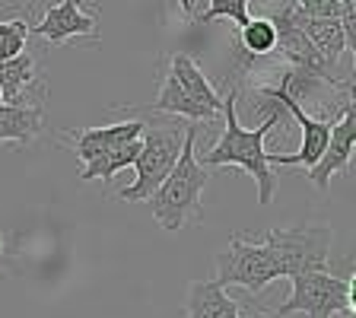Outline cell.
I'll list each match as a JSON object with an SVG mask.
<instances>
[{"label":"cell","mask_w":356,"mask_h":318,"mask_svg":"<svg viewBox=\"0 0 356 318\" xmlns=\"http://www.w3.org/2000/svg\"><path fill=\"white\" fill-rule=\"evenodd\" d=\"M236 99H238V89H229V96L222 99V115H226V131L222 137L216 141V147L204 156L200 166H238L242 172L254 178L258 185V204L267 207L274 200V191H277V175H274V166L267 163V150H264V137L277 127V121L286 115L277 99H267V109H264V121L258 127H242L238 125V111H236Z\"/></svg>","instance_id":"cell-1"},{"label":"cell","mask_w":356,"mask_h":318,"mask_svg":"<svg viewBox=\"0 0 356 318\" xmlns=\"http://www.w3.org/2000/svg\"><path fill=\"white\" fill-rule=\"evenodd\" d=\"M194 147H197V125H188L185 143H181V153H178L172 172L165 175L163 185L147 198L156 223H159L165 232L185 230L191 220L204 216L200 194H204V185H207V169H204L200 159L194 156Z\"/></svg>","instance_id":"cell-2"},{"label":"cell","mask_w":356,"mask_h":318,"mask_svg":"<svg viewBox=\"0 0 356 318\" xmlns=\"http://www.w3.org/2000/svg\"><path fill=\"white\" fill-rule=\"evenodd\" d=\"M289 283H293L289 299L267 318H286L296 312L309 318H341L343 312H353V280H343L327 271H309V274H293Z\"/></svg>","instance_id":"cell-3"},{"label":"cell","mask_w":356,"mask_h":318,"mask_svg":"<svg viewBox=\"0 0 356 318\" xmlns=\"http://www.w3.org/2000/svg\"><path fill=\"white\" fill-rule=\"evenodd\" d=\"M280 277L283 267L264 239L232 236L229 248L216 255V283L220 287H245L248 293H261Z\"/></svg>","instance_id":"cell-4"},{"label":"cell","mask_w":356,"mask_h":318,"mask_svg":"<svg viewBox=\"0 0 356 318\" xmlns=\"http://www.w3.org/2000/svg\"><path fill=\"white\" fill-rule=\"evenodd\" d=\"M181 143H185V127H143L140 134V153L134 159V169H137V182L127 188H121V200L127 204H137V200H147L156 188L165 182V175L172 172L178 153H181Z\"/></svg>","instance_id":"cell-5"},{"label":"cell","mask_w":356,"mask_h":318,"mask_svg":"<svg viewBox=\"0 0 356 318\" xmlns=\"http://www.w3.org/2000/svg\"><path fill=\"white\" fill-rule=\"evenodd\" d=\"M264 239L274 248L283 267V277L309 274V271H327L334 232L327 226H293V230H270Z\"/></svg>","instance_id":"cell-6"},{"label":"cell","mask_w":356,"mask_h":318,"mask_svg":"<svg viewBox=\"0 0 356 318\" xmlns=\"http://www.w3.org/2000/svg\"><path fill=\"white\" fill-rule=\"evenodd\" d=\"M353 147H356V105L347 102L341 109V121H334V127H331L325 153H321V159L312 166V169H305V178L315 182L321 191H327V188H331V175L350 169V163H353Z\"/></svg>","instance_id":"cell-7"},{"label":"cell","mask_w":356,"mask_h":318,"mask_svg":"<svg viewBox=\"0 0 356 318\" xmlns=\"http://www.w3.org/2000/svg\"><path fill=\"white\" fill-rule=\"evenodd\" d=\"M29 35L44 38V42H51V45H64L76 35L96 38L99 16H96V10H86L83 0H60V3L44 10L42 22H38L35 29H29Z\"/></svg>","instance_id":"cell-8"},{"label":"cell","mask_w":356,"mask_h":318,"mask_svg":"<svg viewBox=\"0 0 356 318\" xmlns=\"http://www.w3.org/2000/svg\"><path fill=\"white\" fill-rule=\"evenodd\" d=\"M143 121H118V125H105V127H83V131H60V137H67V147L76 153L80 163H89L96 156L108 153V150L131 143L143 134Z\"/></svg>","instance_id":"cell-9"},{"label":"cell","mask_w":356,"mask_h":318,"mask_svg":"<svg viewBox=\"0 0 356 318\" xmlns=\"http://www.w3.org/2000/svg\"><path fill=\"white\" fill-rule=\"evenodd\" d=\"M188 318H242L238 303L216 280H191L188 283Z\"/></svg>","instance_id":"cell-10"},{"label":"cell","mask_w":356,"mask_h":318,"mask_svg":"<svg viewBox=\"0 0 356 318\" xmlns=\"http://www.w3.org/2000/svg\"><path fill=\"white\" fill-rule=\"evenodd\" d=\"M299 29L305 32L312 48L318 51V58L325 61L331 70H334V64L341 61V54L350 48L337 16H305L302 10H299Z\"/></svg>","instance_id":"cell-11"},{"label":"cell","mask_w":356,"mask_h":318,"mask_svg":"<svg viewBox=\"0 0 356 318\" xmlns=\"http://www.w3.org/2000/svg\"><path fill=\"white\" fill-rule=\"evenodd\" d=\"M38 80V64L32 54H16L0 61V102L7 105H29V93Z\"/></svg>","instance_id":"cell-12"},{"label":"cell","mask_w":356,"mask_h":318,"mask_svg":"<svg viewBox=\"0 0 356 318\" xmlns=\"http://www.w3.org/2000/svg\"><path fill=\"white\" fill-rule=\"evenodd\" d=\"M169 74L175 77V80L181 83V86H185L200 105H207L210 111H220L222 109L220 89H213V83L204 77V70L197 67V61H194V58H188V54H172V58H169Z\"/></svg>","instance_id":"cell-13"},{"label":"cell","mask_w":356,"mask_h":318,"mask_svg":"<svg viewBox=\"0 0 356 318\" xmlns=\"http://www.w3.org/2000/svg\"><path fill=\"white\" fill-rule=\"evenodd\" d=\"M147 111H169V115H181V118H191V121H210L216 115L207 105H200L172 74H165L159 96H156L153 105H147Z\"/></svg>","instance_id":"cell-14"},{"label":"cell","mask_w":356,"mask_h":318,"mask_svg":"<svg viewBox=\"0 0 356 318\" xmlns=\"http://www.w3.org/2000/svg\"><path fill=\"white\" fill-rule=\"evenodd\" d=\"M38 134H42V109L38 105L0 102V143H32Z\"/></svg>","instance_id":"cell-15"},{"label":"cell","mask_w":356,"mask_h":318,"mask_svg":"<svg viewBox=\"0 0 356 318\" xmlns=\"http://www.w3.org/2000/svg\"><path fill=\"white\" fill-rule=\"evenodd\" d=\"M137 153H140V137L131 143H121V147L108 150V153L96 156V159H89V163H83L80 169V178L83 182H111V178L118 175L121 169H127V166H134V159H137Z\"/></svg>","instance_id":"cell-16"},{"label":"cell","mask_w":356,"mask_h":318,"mask_svg":"<svg viewBox=\"0 0 356 318\" xmlns=\"http://www.w3.org/2000/svg\"><path fill=\"white\" fill-rule=\"evenodd\" d=\"M238 51L245 58H270L277 51V29L267 16H254L238 32Z\"/></svg>","instance_id":"cell-17"},{"label":"cell","mask_w":356,"mask_h":318,"mask_svg":"<svg viewBox=\"0 0 356 318\" xmlns=\"http://www.w3.org/2000/svg\"><path fill=\"white\" fill-rule=\"evenodd\" d=\"M26 38H29V22L26 19H0V61L22 54Z\"/></svg>","instance_id":"cell-18"},{"label":"cell","mask_w":356,"mask_h":318,"mask_svg":"<svg viewBox=\"0 0 356 318\" xmlns=\"http://www.w3.org/2000/svg\"><path fill=\"white\" fill-rule=\"evenodd\" d=\"M248 3H252V0H210L207 13H200V22L232 19L238 29H242L245 22L252 19V13H248Z\"/></svg>","instance_id":"cell-19"},{"label":"cell","mask_w":356,"mask_h":318,"mask_svg":"<svg viewBox=\"0 0 356 318\" xmlns=\"http://www.w3.org/2000/svg\"><path fill=\"white\" fill-rule=\"evenodd\" d=\"M341 318H353V312H343V315Z\"/></svg>","instance_id":"cell-20"},{"label":"cell","mask_w":356,"mask_h":318,"mask_svg":"<svg viewBox=\"0 0 356 318\" xmlns=\"http://www.w3.org/2000/svg\"><path fill=\"white\" fill-rule=\"evenodd\" d=\"M296 7H305V0H296Z\"/></svg>","instance_id":"cell-21"},{"label":"cell","mask_w":356,"mask_h":318,"mask_svg":"<svg viewBox=\"0 0 356 318\" xmlns=\"http://www.w3.org/2000/svg\"><path fill=\"white\" fill-rule=\"evenodd\" d=\"M0 252H3V236H0Z\"/></svg>","instance_id":"cell-22"},{"label":"cell","mask_w":356,"mask_h":318,"mask_svg":"<svg viewBox=\"0 0 356 318\" xmlns=\"http://www.w3.org/2000/svg\"><path fill=\"white\" fill-rule=\"evenodd\" d=\"M254 318H267V315H254Z\"/></svg>","instance_id":"cell-23"}]
</instances>
